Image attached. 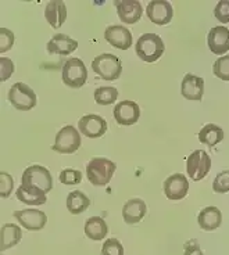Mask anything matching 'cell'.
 I'll return each mask as SVG.
<instances>
[{"mask_svg":"<svg viewBox=\"0 0 229 255\" xmlns=\"http://www.w3.org/2000/svg\"><path fill=\"white\" fill-rule=\"evenodd\" d=\"M135 49H136V54L139 56L140 60H143L146 63H154L163 56L166 46L159 35L145 33L138 39Z\"/></svg>","mask_w":229,"mask_h":255,"instance_id":"obj_1","label":"cell"},{"mask_svg":"<svg viewBox=\"0 0 229 255\" xmlns=\"http://www.w3.org/2000/svg\"><path fill=\"white\" fill-rule=\"evenodd\" d=\"M117 165L102 157L92 158L86 165V176L93 186H106L114 175Z\"/></svg>","mask_w":229,"mask_h":255,"instance_id":"obj_2","label":"cell"},{"mask_svg":"<svg viewBox=\"0 0 229 255\" xmlns=\"http://www.w3.org/2000/svg\"><path fill=\"white\" fill-rule=\"evenodd\" d=\"M92 70L104 81H115L121 77V60L111 53H103L92 61Z\"/></svg>","mask_w":229,"mask_h":255,"instance_id":"obj_3","label":"cell"},{"mask_svg":"<svg viewBox=\"0 0 229 255\" xmlns=\"http://www.w3.org/2000/svg\"><path fill=\"white\" fill-rule=\"evenodd\" d=\"M63 82L72 89H79L86 83L88 79V70L82 60L72 57L68 58L63 65Z\"/></svg>","mask_w":229,"mask_h":255,"instance_id":"obj_4","label":"cell"},{"mask_svg":"<svg viewBox=\"0 0 229 255\" xmlns=\"http://www.w3.org/2000/svg\"><path fill=\"white\" fill-rule=\"evenodd\" d=\"M79 147H81V134L72 125H67L57 132L51 150L60 154H72Z\"/></svg>","mask_w":229,"mask_h":255,"instance_id":"obj_5","label":"cell"},{"mask_svg":"<svg viewBox=\"0 0 229 255\" xmlns=\"http://www.w3.org/2000/svg\"><path fill=\"white\" fill-rule=\"evenodd\" d=\"M8 102L19 111H29L36 106V95L28 85L17 82L8 90Z\"/></svg>","mask_w":229,"mask_h":255,"instance_id":"obj_6","label":"cell"},{"mask_svg":"<svg viewBox=\"0 0 229 255\" xmlns=\"http://www.w3.org/2000/svg\"><path fill=\"white\" fill-rule=\"evenodd\" d=\"M211 169V158L204 150H196L186 158V171L195 182L204 179Z\"/></svg>","mask_w":229,"mask_h":255,"instance_id":"obj_7","label":"cell"},{"mask_svg":"<svg viewBox=\"0 0 229 255\" xmlns=\"http://www.w3.org/2000/svg\"><path fill=\"white\" fill-rule=\"evenodd\" d=\"M21 185L36 186L40 190L49 193L53 189V178H51L49 169L45 166L31 165L28 166L22 173Z\"/></svg>","mask_w":229,"mask_h":255,"instance_id":"obj_8","label":"cell"},{"mask_svg":"<svg viewBox=\"0 0 229 255\" xmlns=\"http://www.w3.org/2000/svg\"><path fill=\"white\" fill-rule=\"evenodd\" d=\"M163 190L168 200L179 201L188 196L189 191V182L182 173H174L164 180Z\"/></svg>","mask_w":229,"mask_h":255,"instance_id":"obj_9","label":"cell"},{"mask_svg":"<svg viewBox=\"0 0 229 255\" xmlns=\"http://www.w3.org/2000/svg\"><path fill=\"white\" fill-rule=\"evenodd\" d=\"M146 14L153 24L157 25H167L171 22L174 17V8L171 3L166 0H154L150 1L146 7Z\"/></svg>","mask_w":229,"mask_h":255,"instance_id":"obj_10","label":"cell"},{"mask_svg":"<svg viewBox=\"0 0 229 255\" xmlns=\"http://www.w3.org/2000/svg\"><path fill=\"white\" fill-rule=\"evenodd\" d=\"M78 128L81 133L85 134L86 137L96 139V137H102L103 134L107 132V122L100 115L88 114L83 115L79 120Z\"/></svg>","mask_w":229,"mask_h":255,"instance_id":"obj_11","label":"cell"},{"mask_svg":"<svg viewBox=\"0 0 229 255\" xmlns=\"http://www.w3.org/2000/svg\"><path fill=\"white\" fill-rule=\"evenodd\" d=\"M13 215L22 228H25L26 230H32V232L42 230L47 222V217L45 212L39 210L28 208V210L22 211H14Z\"/></svg>","mask_w":229,"mask_h":255,"instance_id":"obj_12","label":"cell"},{"mask_svg":"<svg viewBox=\"0 0 229 255\" xmlns=\"http://www.w3.org/2000/svg\"><path fill=\"white\" fill-rule=\"evenodd\" d=\"M113 113H114L115 121L124 127L134 125L140 118V107L131 100H124V102L118 103L114 107Z\"/></svg>","mask_w":229,"mask_h":255,"instance_id":"obj_13","label":"cell"},{"mask_svg":"<svg viewBox=\"0 0 229 255\" xmlns=\"http://www.w3.org/2000/svg\"><path fill=\"white\" fill-rule=\"evenodd\" d=\"M104 38L113 47L127 50L132 45V32L122 25H110L104 31Z\"/></svg>","mask_w":229,"mask_h":255,"instance_id":"obj_14","label":"cell"},{"mask_svg":"<svg viewBox=\"0 0 229 255\" xmlns=\"http://www.w3.org/2000/svg\"><path fill=\"white\" fill-rule=\"evenodd\" d=\"M207 43L210 50L217 54L223 56L229 50V29L227 26L220 25L211 28L207 36Z\"/></svg>","mask_w":229,"mask_h":255,"instance_id":"obj_15","label":"cell"},{"mask_svg":"<svg viewBox=\"0 0 229 255\" xmlns=\"http://www.w3.org/2000/svg\"><path fill=\"white\" fill-rule=\"evenodd\" d=\"M117 7V13L118 17L124 24H136L143 14V8L140 1L136 0H121V1H115Z\"/></svg>","mask_w":229,"mask_h":255,"instance_id":"obj_16","label":"cell"},{"mask_svg":"<svg viewBox=\"0 0 229 255\" xmlns=\"http://www.w3.org/2000/svg\"><path fill=\"white\" fill-rule=\"evenodd\" d=\"M181 93L191 102H200L204 95V79L193 74H186L182 79Z\"/></svg>","mask_w":229,"mask_h":255,"instance_id":"obj_17","label":"cell"},{"mask_svg":"<svg viewBox=\"0 0 229 255\" xmlns=\"http://www.w3.org/2000/svg\"><path fill=\"white\" fill-rule=\"evenodd\" d=\"M47 51L49 54H58V56H68L72 51L78 49V42L70 38L68 35L57 33L47 42Z\"/></svg>","mask_w":229,"mask_h":255,"instance_id":"obj_18","label":"cell"},{"mask_svg":"<svg viewBox=\"0 0 229 255\" xmlns=\"http://www.w3.org/2000/svg\"><path fill=\"white\" fill-rule=\"evenodd\" d=\"M146 203L140 198H132L122 207V218L128 225H135L146 217Z\"/></svg>","mask_w":229,"mask_h":255,"instance_id":"obj_19","label":"cell"},{"mask_svg":"<svg viewBox=\"0 0 229 255\" xmlns=\"http://www.w3.org/2000/svg\"><path fill=\"white\" fill-rule=\"evenodd\" d=\"M199 226L206 232H213L218 229L223 223V214L217 207H206L200 211L198 217Z\"/></svg>","mask_w":229,"mask_h":255,"instance_id":"obj_20","label":"cell"},{"mask_svg":"<svg viewBox=\"0 0 229 255\" xmlns=\"http://www.w3.org/2000/svg\"><path fill=\"white\" fill-rule=\"evenodd\" d=\"M45 17L51 28L58 29L67 19V7L64 4V1H60V0L49 1L45 8Z\"/></svg>","mask_w":229,"mask_h":255,"instance_id":"obj_21","label":"cell"},{"mask_svg":"<svg viewBox=\"0 0 229 255\" xmlns=\"http://www.w3.org/2000/svg\"><path fill=\"white\" fill-rule=\"evenodd\" d=\"M17 198L26 205H42L46 203V193L36 186L21 185L17 190Z\"/></svg>","mask_w":229,"mask_h":255,"instance_id":"obj_22","label":"cell"},{"mask_svg":"<svg viewBox=\"0 0 229 255\" xmlns=\"http://www.w3.org/2000/svg\"><path fill=\"white\" fill-rule=\"evenodd\" d=\"M22 239V232L18 228V225L14 223H6L1 226L0 230V250L4 251L17 246Z\"/></svg>","mask_w":229,"mask_h":255,"instance_id":"obj_23","label":"cell"},{"mask_svg":"<svg viewBox=\"0 0 229 255\" xmlns=\"http://www.w3.org/2000/svg\"><path fill=\"white\" fill-rule=\"evenodd\" d=\"M108 226L106 221L100 217H92L85 222V235L86 237H89L90 240H103L104 237L107 236Z\"/></svg>","mask_w":229,"mask_h":255,"instance_id":"obj_24","label":"cell"},{"mask_svg":"<svg viewBox=\"0 0 229 255\" xmlns=\"http://www.w3.org/2000/svg\"><path fill=\"white\" fill-rule=\"evenodd\" d=\"M90 200L85 193L79 190L71 191L67 196V210L70 211L72 215H79L89 208Z\"/></svg>","mask_w":229,"mask_h":255,"instance_id":"obj_25","label":"cell"},{"mask_svg":"<svg viewBox=\"0 0 229 255\" xmlns=\"http://www.w3.org/2000/svg\"><path fill=\"white\" fill-rule=\"evenodd\" d=\"M224 139V130L216 124H207L206 127L199 132V140L203 144L214 147Z\"/></svg>","mask_w":229,"mask_h":255,"instance_id":"obj_26","label":"cell"},{"mask_svg":"<svg viewBox=\"0 0 229 255\" xmlns=\"http://www.w3.org/2000/svg\"><path fill=\"white\" fill-rule=\"evenodd\" d=\"M118 99V90L113 86H102L95 90V102L100 106H108L117 102Z\"/></svg>","mask_w":229,"mask_h":255,"instance_id":"obj_27","label":"cell"},{"mask_svg":"<svg viewBox=\"0 0 229 255\" xmlns=\"http://www.w3.org/2000/svg\"><path fill=\"white\" fill-rule=\"evenodd\" d=\"M213 72L218 79L229 81V56L218 58L213 65Z\"/></svg>","mask_w":229,"mask_h":255,"instance_id":"obj_28","label":"cell"},{"mask_svg":"<svg viewBox=\"0 0 229 255\" xmlns=\"http://www.w3.org/2000/svg\"><path fill=\"white\" fill-rule=\"evenodd\" d=\"M60 182L63 185H79L82 182V172L78 171V169H71V168H67V169H63L61 173H60Z\"/></svg>","mask_w":229,"mask_h":255,"instance_id":"obj_29","label":"cell"},{"mask_svg":"<svg viewBox=\"0 0 229 255\" xmlns=\"http://www.w3.org/2000/svg\"><path fill=\"white\" fill-rule=\"evenodd\" d=\"M213 190L220 194L228 193L229 191V169H225L223 172H220L214 179L213 183Z\"/></svg>","mask_w":229,"mask_h":255,"instance_id":"obj_30","label":"cell"},{"mask_svg":"<svg viewBox=\"0 0 229 255\" xmlns=\"http://www.w3.org/2000/svg\"><path fill=\"white\" fill-rule=\"evenodd\" d=\"M102 255H124V247L118 239H107L102 247Z\"/></svg>","mask_w":229,"mask_h":255,"instance_id":"obj_31","label":"cell"},{"mask_svg":"<svg viewBox=\"0 0 229 255\" xmlns=\"http://www.w3.org/2000/svg\"><path fill=\"white\" fill-rule=\"evenodd\" d=\"M214 15L221 24H228L229 22V0L218 1V4L214 8Z\"/></svg>","mask_w":229,"mask_h":255,"instance_id":"obj_32","label":"cell"},{"mask_svg":"<svg viewBox=\"0 0 229 255\" xmlns=\"http://www.w3.org/2000/svg\"><path fill=\"white\" fill-rule=\"evenodd\" d=\"M13 186L14 182L13 178H11V175H8V173L6 172L0 173V194H1V197H10L11 190H13Z\"/></svg>","mask_w":229,"mask_h":255,"instance_id":"obj_33","label":"cell"},{"mask_svg":"<svg viewBox=\"0 0 229 255\" xmlns=\"http://www.w3.org/2000/svg\"><path fill=\"white\" fill-rule=\"evenodd\" d=\"M14 43V35L13 32L7 28H1L0 29V51L4 53V51L10 50L11 46Z\"/></svg>","mask_w":229,"mask_h":255,"instance_id":"obj_34","label":"cell"},{"mask_svg":"<svg viewBox=\"0 0 229 255\" xmlns=\"http://www.w3.org/2000/svg\"><path fill=\"white\" fill-rule=\"evenodd\" d=\"M0 81L1 82H4L7 81L8 78L11 77V74H13L14 71V64L13 61L10 60V58L6 57H1L0 58Z\"/></svg>","mask_w":229,"mask_h":255,"instance_id":"obj_35","label":"cell"},{"mask_svg":"<svg viewBox=\"0 0 229 255\" xmlns=\"http://www.w3.org/2000/svg\"><path fill=\"white\" fill-rule=\"evenodd\" d=\"M184 254L185 255H204L202 249H200V244H199L198 239H191L185 243L184 246Z\"/></svg>","mask_w":229,"mask_h":255,"instance_id":"obj_36","label":"cell"}]
</instances>
